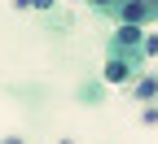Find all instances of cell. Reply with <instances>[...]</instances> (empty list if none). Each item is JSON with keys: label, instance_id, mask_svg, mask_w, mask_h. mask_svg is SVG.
<instances>
[{"label": "cell", "instance_id": "6da1fadb", "mask_svg": "<svg viewBox=\"0 0 158 144\" xmlns=\"http://www.w3.org/2000/svg\"><path fill=\"white\" fill-rule=\"evenodd\" d=\"M154 13V5H145V0H132V5H123V18L127 22H141V18H149Z\"/></svg>", "mask_w": 158, "mask_h": 144}]
</instances>
